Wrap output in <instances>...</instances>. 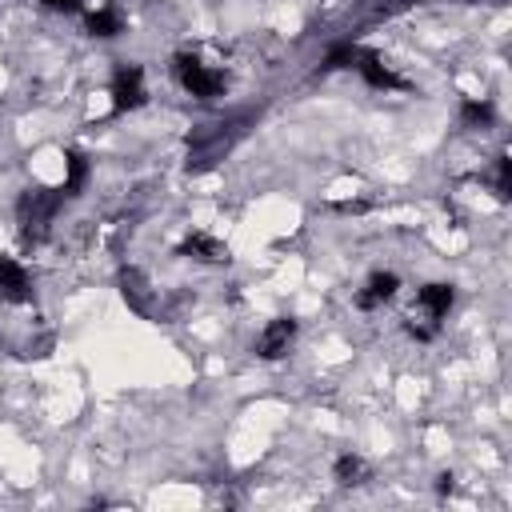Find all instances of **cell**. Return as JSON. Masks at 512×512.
Listing matches in <instances>:
<instances>
[{
    "instance_id": "cell-7",
    "label": "cell",
    "mask_w": 512,
    "mask_h": 512,
    "mask_svg": "<svg viewBox=\"0 0 512 512\" xmlns=\"http://www.w3.org/2000/svg\"><path fill=\"white\" fill-rule=\"evenodd\" d=\"M0 300H8V304L32 300V276L16 256H0Z\"/></svg>"
},
{
    "instance_id": "cell-17",
    "label": "cell",
    "mask_w": 512,
    "mask_h": 512,
    "mask_svg": "<svg viewBox=\"0 0 512 512\" xmlns=\"http://www.w3.org/2000/svg\"><path fill=\"white\" fill-rule=\"evenodd\" d=\"M40 4H48V8H56V12H76V8H80V0H40Z\"/></svg>"
},
{
    "instance_id": "cell-10",
    "label": "cell",
    "mask_w": 512,
    "mask_h": 512,
    "mask_svg": "<svg viewBox=\"0 0 512 512\" xmlns=\"http://www.w3.org/2000/svg\"><path fill=\"white\" fill-rule=\"evenodd\" d=\"M492 120H496V108L484 96H464L460 100V124L464 128H492Z\"/></svg>"
},
{
    "instance_id": "cell-3",
    "label": "cell",
    "mask_w": 512,
    "mask_h": 512,
    "mask_svg": "<svg viewBox=\"0 0 512 512\" xmlns=\"http://www.w3.org/2000/svg\"><path fill=\"white\" fill-rule=\"evenodd\" d=\"M172 76H176V84L188 92V96H196V100H216L220 92H224V72L220 68H212V64H204L196 52H176L172 56Z\"/></svg>"
},
{
    "instance_id": "cell-15",
    "label": "cell",
    "mask_w": 512,
    "mask_h": 512,
    "mask_svg": "<svg viewBox=\"0 0 512 512\" xmlns=\"http://www.w3.org/2000/svg\"><path fill=\"white\" fill-rule=\"evenodd\" d=\"M356 52H360V44H352V40H336V44L328 48V56H324V64H320V72H336V68H352V64H356Z\"/></svg>"
},
{
    "instance_id": "cell-6",
    "label": "cell",
    "mask_w": 512,
    "mask_h": 512,
    "mask_svg": "<svg viewBox=\"0 0 512 512\" xmlns=\"http://www.w3.org/2000/svg\"><path fill=\"white\" fill-rule=\"evenodd\" d=\"M292 344H296V320L292 316H276L256 336V356L260 360H280V356H288Z\"/></svg>"
},
{
    "instance_id": "cell-4",
    "label": "cell",
    "mask_w": 512,
    "mask_h": 512,
    "mask_svg": "<svg viewBox=\"0 0 512 512\" xmlns=\"http://www.w3.org/2000/svg\"><path fill=\"white\" fill-rule=\"evenodd\" d=\"M148 100V88H144V68L140 64H120L112 72V112L124 116L132 108H140Z\"/></svg>"
},
{
    "instance_id": "cell-2",
    "label": "cell",
    "mask_w": 512,
    "mask_h": 512,
    "mask_svg": "<svg viewBox=\"0 0 512 512\" xmlns=\"http://www.w3.org/2000/svg\"><path fill=\"white\" fill-rule=\"evenodd\" d=\"M64 204V192L60 188H24L20 200H16V224H20V236L28 244H40L52 228V216L60 212Z\"/></svg>"
},
{
    "instance_id": "cell-12",
    "label": "cell",
    "mask_w": 512,
    "mask_h": 512,
    "mask_svg": "<svg viewBox=\"0 0 512 512\" xmlns=\"http://www.w3.org/2000/svg\"><path fill=\"white\" fill-rule=\"evenodd\" d=\"M120 292H124L128 308L148 312V284H144V276H140L136 268H124V272H120Z\"/></svg>"
},
{
    "instance_id": "cell-9",
    "label": "cell",
    "mask_w": 512,
    "mask_h": 512,
    "mask_svg": "<svg viewBox=\"0 0 512 512\" xmlns=\"http://www.w3.org/2000/svg\"><path fill=\"white\" fill-rule=\"evenodd\" d=\"M180 256L188 260H200V264H228V244L208 236V232H192L184 244H180Z\"/></svg>"
},
{
    "instance_id": "cell-1",
    "label": "cell",
    "mask_w": 512,
    "mask_h": 512,
    "mask_svg": "<svg viewBox=\"0 0 512 512\" xmlns=\"http://www.w3.org/2000/svg\"><path fill=\"white\" fill-rule=\"evenodd\" d=\"M452 304H456V288L452 284H444V280H432V284H424L420 292H416V308H412V316H408V336L412 340H432L436 332H440V320L452 312Z\"/></svg>"
},
{
    "instance_id": "cell-5",
    "label": "cell",
    "mask_w": 512,
    "mask_h": 512,
    "mask_svg": "<svg viewBox=\"0 0 512 512\" xmlns=\"http://www.w3.org/2000/svg\"><path fill=\"white\" fill-rule=\"evenodd\" d=\"M352 68L360 72V80H364L368 88H380V92H396V88H408V84H404V76H396V72H392V64H388L380 52H372V48H360Z\"/></svg>"
},
{
    "instance_id": "cell-11",
    "label": "cell",
    "mask_w": 512,
    "mask_h": 512,
    "mask_svg": "<svg viewBox=\"0 0 512 512\" xmlns=\"http://www.w3.org/2000/svg\"><path fill=\"white\" fill-rule=\"evenodd\" d=\"M84 180H88V156L76 152V148H68V156H64V184H60L64 200L76 196V192L84 188Z\"/></svg>"
},
{
    "instance_id": "cell-14",
    "label": "cell",
    "mask_w": 512,
    "mask_h": 512,
    "mask_svg": "<svg viewBox=\"0 0 512 512\" xmlns=\"http://www.w3.org/2000/svg\"><path fill=\"white\" fill-rule=\"evenodd\" d=\"M120 28H124V20H120L116 8H96V12H88V32H92V36L112 40V36H120Z\"/></svg>"
},
{
    "instance_id": "cell-16",
    "label": "cell",
    "mask_w": 512,
    "mask_h": 512,
    "mask_svg": "<svg viewBox=\"0 0 512 512\" xmlns=\"http://www.w3.org/2000/svg\"><path fill=\"white\" fill-rule=\"evenodd\" d=\"M492 188H496V200L512 196V160H508V152H500L496 164H492Z\"/></svg>"
},
{
    "instance_id": "cell-13",
    "label": "cell",
    "mask_w": 512,
    "mask_h": 512,
    "mask_svg": "<svg viewBox=\"0 0 512 512\" xmlns=\"http://www.w3.org/2000/svg\"><path fill=\"white\" fill-rule=\"evenodd\" d=\"M332 476H336V484L352 488V484H364L368 468H364V460H360L356 452H344V456H336V464H332Z\"/></svg>"
},
{
    "instance_id": "cell-8",
    "label": "cell",
    "mask_w": 512,
    "mask_h": 512,
    "mask_svg": "<svg viewBox=\"0 0 512 512\" xmlns=\"http://www.w3.org/2000/svg\"><path fill=\"white\" fill-rule=\"evenodd\" d=\"M396 292H400V276H396V272H372L368 284L356 292V308H360V312H376V308L392 304Z\"/></svg>"
}]
</instances>
